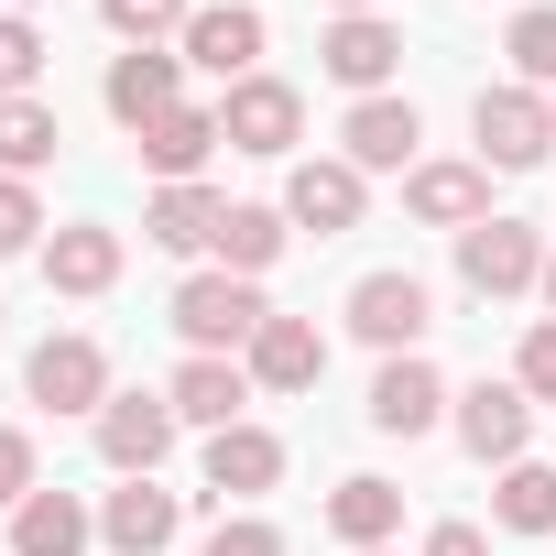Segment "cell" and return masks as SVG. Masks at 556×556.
I'll return each mask as SVG.
<instances>
[{
    "label": "cell",
    "instance_id": "d4e9b609",
    "mask_svg": "<svg viewBox=\"0 0 556 556\" xmlns=\"http://www.w3.org/2000/svg\"><path fill=\"white\" fill-rule=\"evenodd\" d=\"M285 240H295V218H285V207L229 197V218H218V273H251V285H262V273L285 262Z\"/></svg>",
    "mask_w": 556,
    "mask_h": 556
},
{
    "label": "cell",
    "instance_id": "484cf974",
    "mask_svg": "<svg viewBox=\"0 0 556 556\" xmlns=\"http://www.w3.org/2000/svg\"><path fill=\"white\" fill-rule=\"evenodd\" d=\"M491 523H502V534H556V469H545V458H513V469L491 480Z\"/></svg>",
    "mask_w": 556,
    "mask_h": 556
},
{
    "label": "cell",
    "instance_id": "30bf717a",
    "mask_svg": "<svg viewBox=\"0 0 556 556\" xmlns=\"http://www.w3.org/2000/svg\"><path fill=\"white\" fill-rule=\"evenodd\" d=\"M99 99H110L121 131H153L164 110H186V55H164V45H121L110 77H99Z\"/></svg>",
    "mask_w": 556,
    "mask_h": 556
},
{
    "label": "cell",
    "instance_id": "ffe728a7",
    "mask_svg": "<svg viewBox=\"0 0 556 556\" xmlns=\"http://www.w3.org/2000/svg\"><path fill=\"white\" fill-rule=\"evenodd\" d=\"M164 404H175V426H207V437H218V426H240L251 371H240V361H197V350H186V361H175V382H164Z\"/></svg>",
    "mask_w": 556,
    "mask_h": 556
},
{
    "label": "cell",
    "instance_id": "5b68a950",
    "mask_svg": "<svg viewBox=\"0 0 556 556\" xmlns=\"http://www.w3.org/2000/svg\"><path fill=\"white\" fill-rule=\"evenodd\" d=\"M458 285H469L480 306L534 295V285H545V240H534L523 218H480V229H458Z\"/></svg>",
    "mask_w": 556,
    "mask_h": 556
},
{
    "label": "cell",
    "instance_id": "603a6c76",
    "mask_svg": "<svg viewBox=\"0 0 556 556\" xmlns=\"http://www.w3.org/2000/svg\"><path fill=\"white\" fill-rule=\"evenodd\" d=\"M218 218H229V197H218V186H153L142 240H153V251H218Z\"/></svg>",
    "mask_w": 556,
    "mask_h": 556
},
{
    "label": "cell",
    "instance_id": "1f68e13d",
    "mask_svg": "<svg viewBox=\"0 0 556 556\" xmlns=\"http://www.w3.org/2000/svg\"><path fill=\"white\" fill-rule=\"evenodd\" d=\"M513 382L534 393V415H556V317H534V328H523V350H513Z\"/></svg>",
    "mask_w": 556,
    "mask_h": 556
},
{
    "label": "cell",
    "instance_id": "5bb4252c",
    "mask_svg": "<svg viewBox=\"0 0 556 556\" xmlns=\"http://www.w3.org/2000/svg\"><path fill=\"white\" fill-rule=\"evenodd\" d=\"M415 142H426V121H415V99H393V88H382V99H350V121H339V153H350L361 175H415V164H426Z\"/></svg>",
    "mask_w": 556,
    "mask_h": 556
},
{
    "label": "cell",
    "instance_id": "4dcf8cb0",
    "mask_svg": "<svg viewBox=\"0 0 556 556\" xmlns=\"http://www.w3.org/2000/svg\"><path fill=\"white\" fill-rule=\"evenodd\" d=\"M12 251H45V197H34V175H0V262Z\"/></svg>",
    "mask_w": 556,
    "mask_h": 556
},
{
    "label": "cell",
    "instance_id": "ac0fdd59",
    "mask_svg": "<svg viewBox=\"0 0 556 556\" xmlns=\"http://www.w3.org/2000/svg\"><path fill=\"white\" fill-rule=\"evenodd\" d=\"M45 285L55 295H110L121 285V229H99V218H66V229H45Z\"/></svg>",
    "mask_w": 556,
    "mask_h": 556
},
{
    "label": "cell",
    "instance_id": "f1b7e54d",
    "mask_svg": "<svg viewBox=\"0 0 556 556\" xmlns=\"http://www.w3.org/2000/svg\"><path fill=\"white\" fill-rule=\"evenodd\" d=\"M502 55H513V77H523V88H545V99H556V12H545V0H534V12H513Z\"/></svg>",
    "mask_w": 556,
    "mask_h": 556
},
{
    "label": "cell",
    "instance_id": "f546056e",
    "mask_svg": "<svg viewBox=\"0 0 556 556\" xmlns=\"http://www.w3.org/2000/svg\"><path fill=\"white\" fill-rule=\"evenodd\" d=\"M34 77H45V34L23 12H0V99H34Z\"/></svg>",
    "mask_w": 556,
    "mask_h": 556
},
{
    "label": "cell",
    "instance_id": "7402d4cb",
    "mask_svg": "<svg viewBox=\"0 0 556 556\" xmlns=\"http://www.w3.org/2000/svg\"><path fill=\"white\" fill-rule=\"evenodd\" d=\"M131 142H142L153 186H197V164L218 153V110H197V99H186V110H164V121H153V131H131Z\"/></svg>",
    "mask_w": 556,
    "mask_h": 556
},
{
    "label": "cell",
    "instance_id": "8d00e7d4",
    "mask_svg": "<svg viewBox=\"0 0 556 556\" xmlns=\"http://www.w3.org/2000/svg\"><path fill=\"white\" fill-rule=\"evenodd\" d=\"M328 12H339V23H350V12H382V0H328Z\"/></svg>",
    "mask_w": 556,
    "mask_h": 556
},
{
    "label": "cell",
    "instance_id": "cb8c5ba5",
    "mask_svg": "<svg viewBox=\"0 0 556 556\" xmlns=\"http://www.w3.org/2000/svg\"><path fill=\"white\" fill-rule=\"evenodd\" d=\"M88 545H99V513L77 491H34L12 513V556H88Z\"/></svg>",
    "mask_w": 556,
    "mask_h": 556
},
{
    "label": "cell",
    "instance_id": "d6986e66",
    "mask_svg": "<svg viewBox=\"0 0 556 556\" xmlns=\"http://www.w3.org/2000/svg\"><path fill=\"white\" fill-rule=\"evenodd\" d=\"M404 207L426 229H480L491 218V164H415L404 175Z\"/></svg>",
    "mask_w": 556,
    "mask_h": 556
},
{
    "label": "cell",
    "instance_id": "ba28073f",
    "mask_svg": "<svg viewBox=\"0 0 556 556\" xmlns=\"http://www.w3.org/2000/svg\"><path fill=\"white\" fill-rule=\"evenodd\" d=\"M447 426H458V447H469L480 469H513V458L534 447V393H523V382H491V371H480V382L458 393V415H447Z\"/></svg>",
    "mask_w": 556,
    "mask_h": 556
},
{
    "label": "cell",
    "instance_id": "836d02e7",
    "mask_svg": "<svg viewBox=\"0 0 556 556\" xmlns=\"http://www.w3.org/2000/svg\"><path fill=\"white\" fill-rule=\"evenodd\" d=\"M197 556H285V534H273V523H262V513H218V523H207V545H197Z\"/></svg>",
    "mask_w": 556,
    "mask_h": 556
},
{
    "label": "cell",
    "instance_id": "83f0119b",
    "mask_svg": "<svg viewBox=\"0 0 556 556\" xmlns=\"http://www.w3.org/2000/svg\"><path fill=\"white\" fill-rule=\"evenodd\" d=\"M99 23H110L121 45H186L197 0H99Z\"/></svg>",
    "mask_w": 556,
    "mask_h": 556
},
{
    "label": "cell",
    "instance_id": "d590c367",
    "mask_svg": "<svg viewBox=\"0 0 556 556\" xmlns=\"http://www.w3.org/2000/svg\"><path fill=\"white\" fill-rule=\"evenodd\" d=\"M534 295H545V317H556V251H545V285H534Z\"/></svg>",
    "mask_w": 556,
    "mask_h": 556
},
{
    "label": "cell",
    "instance_id": "4316f807",
    "mask_svg": "<svg viewBox=\"0 0 556 556\" xmlns=\"http://www.w3.org/2000/svg\"><path fill=\"white\" fill-rule=\"evenodd\" d=\"M55 142H66L55 99H0V175H45Z\"/></svg>",
    "mask_w": 556,
    "mask_h": 556
},
{
    "label": "cell",
    "instance_id": "3957f363",
    "mask_svg": "<svg viewBox=\"0 0 556 556\" xmlns=\"http://www.w3.org/2000/svg\"><path fill=\"white\" fill-rule=\"evenodd\" d=\"M218 142L229 153H262V164H285L295 142H306V88L295 77H240V88H218Z\"/></svg>",
    "mask_w": 556,
    "mask_h": 556
},
{
    "label": "cell",
    "instance_id": "74e56055",
    "mask_svg": "<svg viewBox=\"0 0 556 556\" xmlns=\"http://www.w3.org/2000/svg\"><path fill=\"white\" fill-rule=\"evenodd\" d=\"M371 556H393V545H371Z\"/></svg>",
    "mask_w": 556,
    "mask_h": 556
},
{
    "label": "cell",
    "instance_id": "d6a6232c",
    "mask_svg": "<svg viewBox=\"0 0 556 556\" xmlns=\"http://www.w3.org/2000/svg\"><path fill=\"white\" fill-rule=\"evenodd\" d=\"M45 491V458H34V437L23 426H0V513H23Z\"/></svg>",
    "mask_w": 556,
    "mask_h": 556
},
{
    "label": "cell",
    "instance_id": "2e32d148",
    "mask_svg": "<svg viewBox=\"0 0 556 556\" xmlns=\"http://www.w3.org/2000/svg\"><path fill=\"white\" fill-rule=\"evenodd\" d=\"M447 404H458V393H447V371H437L426 350H404V361H382V371H371V404H361V415H371L382 437H426Z\"/></svg>",
    "mask_w": 556,
    "mask_h": 556
},
{
    "label": "cell",
    "instance_id": "e0dca14e",
    "mask_svg": "<svg viewBox=\"0 0 556 556\" xmlns=\"http://www.w3.org/2000/svg\"><path fill=\"white\" fill-rule=\"evenodd\" d=\"M175 534H186V491H164V480H121L99 502V545L110 556H164Z\"/></svg>",
    "mask_w": 556,
    "mask_h": 556
},
{
    "label": "cell",
    "instance_id": "6da1fadb",
    "mask_svg": "<svg viewBox=\"0 0 556 556\" xmlns=\"http://www.w3.org/2000/svg\"><path fill=\"white\" fill-rule=\"evenodd\" d=\"M262 317H273V295L251 285V273H186L175 285V339L197 361H240L262 339Z\"/></svg>",
    "mask_w": 556,
    "mask_h": 556
},
{
    "label": "cell",
    "instance_id": "44dd1931",
    "mask_svg": "<svg viewBox=\"0 0 556 556\" xmlns=\"http://www.w3.org/2000/svg\"><path fill=\"white\" fill-rule=\"evenodd\" d=\"M328 534H339L350 556H371V545H393V534H404V491H393L382 469H350V480L328 491Z\"/></svg>",
    "mask_w": 556,
    "mask_h": 556
},
{
    "label": "cell",
    "instance_id": "52a82bcc",
    "mask_svg": "<svg viewBox=\"0 0 556 556\" xmlns=\"http://www.w3.org/2000/svg\"><path fill=\"white\" fill-rule=\"evenodd\" d=\"M88 437H99V458H110L121 480H153V469L175 458V404H164V382H142V393H110Z\"/></svg>",
    "mask_w": 556,
    "mask_h": 556
},
{
    "label": "cell",
    "instance_id": "7c38bea8",
    "mask_svg": "<svg viewBox=\"0 0 556 556\" xmlns=\"http://www.w3.org/2000/svg\"><path fill=\"white\" fill-rule=\"evenodd\" d=\"M197 480H207V502H218V513H229V502H262L273 480H285V437H273V426H251V415H240V426H218V437H207V458H197Z\"/></svg>",
    "mask_w": 556,
    "mask_h": 556
},
{
    "label": "cell",
    "instance_id": "277c9868",
    "mask_svg": "<svg viewBox=\"0 0 556 556\" xmlns=\"http://www.w3.org/2000/svg\"><path fill=\"white\" fill-rule=\"evenodd\" d=\"M23 393H34L45 415H88V426H99V404H110L121 382H110V350H99L88 328H55V339H34V361H23Z\"/></svg>",
    "mask_w": 556,
    "mask_h": 556
},
{
    "label": "cell",
    "instance_id": "9a60e30c",
    "mask_svg": "<svg viewBox=\"0 0 556 556\" xmlns=\"http://www.w3.org/2000/svg\"><path fill=\"white\" fill-rule=\"evenodd\" d=\"M240 371H251V393H317V371H328V328L273 306V317H262V339L240 350Z\"/></svg>",
    "mask_w": 556,
    "mask_h": 556
},
{
    "label": "cell",
    "instance_id": "4fadbf2b",
    "mask_svg": "<svg viewBox=\"0 0 556 556\" xmlns=\"http://www.w3.org/2000/svg\"><path fill=\"white\" fill-rule=\"evenodd\" d=\"M317 66H328L350 99H382V88H393V66H404V23L350 12V23H328V34H317Z\"/></svg>",
    "mask_w": 556,
    "mask_h": 556
},
{
    "label": "cell",
    "instance_id": "9c48e42d",
    "mask_svg": "<svg viewBox=\"0 0 556 556\" xmlns=\"http://www.w3.org/2000/svg\"><path fill=\"white\" fill-rule=\"evenodd\" d=\"M262 45H273V23L251 12V0H207V12L186 23V45H175V55H186L197 77L240 88V77H262Z\"/></svg>",
    "mask_w": 556,
    "mask_h": 556
},
{
    "label": "cell",
    "instance_id": "e575fe53",
    "mask_svg": "<svg viewBox=\"0 0 556 556\" xmlns=\"http://www.w3.org/2000/svg\"><path fill=\"white\" fill-rule=\"evenodd\" d=\"M426 556H491V534H480V523H437V534H426Z\"/></svg>",
    "mask_w": 556,
    "mask_h": 556
},
{
    "label": "cell",
    "instance_id": "8992f818",
    "mask_svg": "<svg viewBox=\"0 0 556 556\" xmlns=\"http://www.w3.org/2000/svg\"><path fill=\"white\" fill-rule=\"evenodd\" d=\"M426 328H437V295L415 285V273H361L350 285V339L361 350L404 361V350H426Z\"/></svg>",
    "mask_w": 556,
    "mask_h": 556
},
{
    "label": "cell",
    "instance_id": "8fae6325",
    "mask_svg": "<svg viewBox=\"0 0 556 556\" xmlns=\"http://www.w3.org/2000/svg\"><path fill=\"white\" fill-rule=\"evenodd\" d=\"M361 207H371V175H361L350 153H306V164L285 175V218H295V229H317V240L361 229Z\"/></svg>",
    "mask_w": 556,
    "mask_h": 556
},
{
    "label": "cell",
    "instance_id": "7a4b0ae2",
    "mask_svg": "<svg viewBox=\"0 0 556 556\" xmlns=\"http://www.w3.org/2000/svg\"><path fill=\"white\" fill-rule=\"evenodd\" d=\"M469 131H480V164H491V175H534V164L556 153V99L523 88V77H502V88L469 99Z\"/></svg>",
    "mask_w": 556,
    "mask_h": 556
}]
</instances>
